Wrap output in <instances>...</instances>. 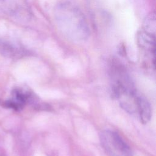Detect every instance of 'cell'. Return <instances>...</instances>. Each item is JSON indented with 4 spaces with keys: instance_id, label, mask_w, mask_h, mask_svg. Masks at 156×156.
<instances>
[{
    "instance_id": "cell-1",
    "label": "cell",
    "mask_w": 156,
    "mask_h": 156,
    "mask_svg": "<svg viewBox=\"0 0 156 156\" xmlns=\"http://www.w3.org/2000/svg\"><path fill=\"white\" fill-rule=\"evenodd\" d=\"M54 17L58 30L69 40L82 42L88 38V23L76 5L68 1L59 3L55 9Z\"/></svg>"
},
{
    "instance_id": "cell-6",
    "label": "cell",
    "mask_w": 156,
    "mask_h": 156,
    "mask_svg": "<svg viewBox=\"0 0 156 156\" xmlns=\"http://www.w3.org/2000/svg\"><path fill=\"white\" fill-rule=\"evenodd\" d=\"M137 113L139 114L141 121L147 123L151 118V107L147 101L141 96L138 98Z\"/></svg>"
},
{
    "instance_id": "cell-5",
    "label": "cell",
    "mask_w": 156,
    "mask_h": 156,
    "mask_svg": "<svg viewBox=\"0 0 156 156\" xmlns=\"http://www.w3.org/2000/svg\"><path fill=\"white\" fill-rule=\"evenodd\" d=\"M0 52L7 57H16L23 53V48L17 43L5 38H0Z\"/></svg>"
},
{
    "instance_id": "cell-3",
    "label": "cell",
    "mask_w": 156,
    "mask_h": 156,
    "mask_svg": "<svg viewBox=\"0 0 156 156\" xmlns=\"http://www.w3.org/2000/svg\"><path fill=\"white\" fill-rule=\"evenodd\" d=\"M0 11L18 18L26 17L29 15L25 0H0Z\"/></svg>"
},
{
    "instance_id": "cell-4",
    "label": "cell",
    "mask_w": 156,
    "mask_h": 156,
    "mask_svg": "<svg viewBox=\"0 0 156 156\" xmlns=\"http://www.w3.org/2000/svg\"><path fill=\"white\" fill-rule=\"evenodd\" d=\"M32 101L30 93L21 89H15L12 91V98L5 101L4 105L15 110H21L26 103Z\"/></svg>"
},
{
    "instance_id": "cell-2",
    "label": "cell",
    "mask_w": 156,
    "mask_h": 156,
    "mask_svg": "<svg viewBox=\"0 0 156 156\" xmlns=\"http://www.w3.org/2000/svg\"><path fill=\"white\" fill-rule=\"evenodd\" d=\"M100 141L102 147L109 156H133L127 143L114 131L107 130L102 132Z\"/></svg>"
},
{
    "instance_id": "cell-8",
    "label": "cell",
    "mask_w": 156,
    "mask_h": 156,
    "mask_svg": "<svg viewBox=\"0 0 156 156\" xmlns=\"http://www.w3.org/2000/svg\"><path fill=\"white\" fill-rule=\"evenodd\" d=\"M156 20L155 13L154 12H151L150 14H149L146 17L143 22L142 30L152 35L155 36V30H156V20Z\"/></svg>"
},
{
    "instance_id": "cell-7",
    "label": "cell",
    "mask_w": 156,
    "mask_h": 156,
    "mask_svg": "<svg viewBox=\"0 0 156 156\" xmlns=\"http://www.w3.org/2000/svg\"><path fill=\"white\" fill-rule=\"evenodd\" d=\"M155 36L147 34L143 30L139 32L137 35V40L139 44L143 48L150 50L155 53Z\"/></svg>"
}]
</instances>
